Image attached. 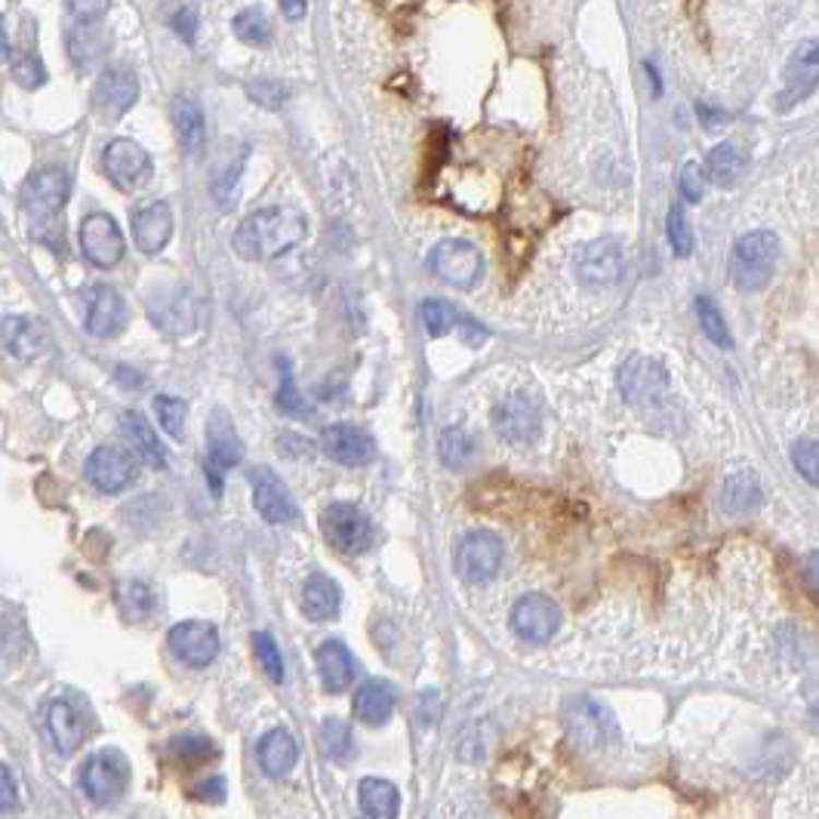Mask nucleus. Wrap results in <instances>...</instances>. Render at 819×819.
Listing matches in <instances>:
<instances>
[{"mask_svg": "<svg viewBox=\"0 0 819 819\" xmlns=\"http://www.w3.org/2000/svg\"><path fill=\"white\" fill-rule=\"evenodd\" d=\"M308 232L306 216L293 206H272L247 216L235 232V253L250 262H269V259L290 253L296 244H302Z\"/></svg>", "mask_w": 819, "mask_h": 819, "instance_id": "f257e3e1", "label": "nucleus"}, {"mask_svg": "<svg viewBox=\"0 0 819 819\" xmlns=\"http://www.w3.org/2000/svg\"><path fill=\"white\" fill-rule=\"evenodd\" d=\"M170 28L182 37V40L191 44L194 35H198V10H194V7H176L170 16Z\"/></svg>", "mask_w": 819, "mask_h": 819, "instance_id": "603ef678", "label": "nucleus"}, {"mask_svg": "<svg viewBox=\"0 0 819 819\" xmlns=\"http://www.w3.org/2000/svg\"><path fill=\"white\" fill-rule=\"evenodd\" d=\"M3 342L10 355L19 360H44L52 352V336L44 321L35 314H7L3 318Z\"/></svg>", "mask_w": 819, "mask_h": 819, "instance_id": "f3484780", "label": "nucleus"}, {"mask_svg": "<svg viewBox=\"0 0 819 819\" xmlns=\"http://www.w3.org/2000/svg\"><path fill=\"white\" fill-rule=\"evenodd\" d=\"M244 157H247V152L240 154V157H238V161H235V164H232V167H225L223 179H216V182H213V194H216V204H223V206L232 204V191H235V182H238L240 170H244Z\"/></svg>", "mask_w": 819, "mask_h": 819, "instance_id": "3c124183", "label": "nucleus"}, {"mask_svg": "<svg viewBox=\"0 0 819 819\" xmlns=\"http://www.w3.org/2000/svg\"><path fill=\"white\" fill-rule=\"evenodd\" d=\"M149 311H152L154 324L170 336H188L201 324V306L191 290L157 293L149 302Z\"/></svg>", "mask_w": 819, "mask_h": 819, "instance_id": "2eb2a0df", "label": "nucleus"}, {"mask_svg": "<svg viewBox=\"0 0 819 819\" xmlns=\"http://www.w3.org/2000/svg\"><path fill=\"white\" fill-rule=\"evenodd\" d=\"M250 490H253V506L269 524H287L296 518V502L287 494L284 480L274 475L272 468H250Z\"/></svg>", "mask_w": 819, "mask_h": 819, "instance_id": "412c9836", "label": "nucleus"}, {"mask_svg": "<svg viewBox=\"0 0 819 819\" xmlns=\"http://www.w3.org/2000/svg\"><path fill=\"white\" fill-rule=\"evenodd\" d=\"M123 324H127V306H123V299H120V293L115 287L99 284V287L86 293L84 327L90 336L111 340L123 330Z\"/></svg>", "mask_w": 819, "mask_h": 819, "instance_id": "aec40b11", "label": "nucleus"}, {"mask_svg": "<svg viewBox=\"0 0 819 819\" xmlns=\"http://www.w3.org/2000/svg\"><path fill=\"white\" fill-rule=\"evenodd\" d=\"M277 407L284 410V413H293V416H306L308 404L306 397L299 394L296 389V382H293L290 367L281 360V389H277Z\"/></svg>", "mask_w": 819, "mask_h": 819, "instance_id": "de8ad7c7", "label": "nucleus"}, {"mask_svg": "<svg viewBox=\"0 0 819 819\" xmlns=\"http://www.w3.org/2000/svg\"><path fill=\"white\" fill-rule=\"evenodd\" d=\"M702 188H705V176H702L700 164H687L681 170V194L687 201H700Z\"/></svg>", "mask_w": 819, "mask_h": 819, "instance_id": "864d4df0", "label": "nucleus"}, {"mask_svg": "<svg viewBox=\"0 0 819 819\" xmlns=\"http://www.w3.org/2000/svg\"><path fill=\"white\" fill-rule=\"evenodd\" d=\"M746 167V157L736 149L734 142H721L717 149L709 152V161H705V176L715 182V186H734L736 176Z\"/></svg>", "mask_w": 819, "mask_h": 819, "instance_id": "c9c22d12", "label": "nucleus"}, {"mask_svg": "<svg viewBox=\"0 0 819 819\" xmlns=\"http://www.w3.org/2000/svg\"><path fill=\"white\" fill-rule=\"evenodd\" d=\"M170 120H173V133H176V139H179L182 152L198 154L201 149H204L206 123H204V108H201L198 99H191L188 93L173 96Z\"/></svg>", "mask_w": 819, "mask_h": 819, "instance_id": "a878e982", "label": "nucleus"}, {"mask_svg": "<svg viewBox=\"0 0 819 819\" xmlns=\"http://www.w3.org/2000/svg\"><path fill=\"white\" fill-rule=\"evenodd\" d=\"M257 755L262 770L269 776H274V780L290 776L296 764H299V746H296L290 731H284V727H274V731L262 736L257 746Z\"/></svg>", "mask_w": 819, "mask_h": 819, "instance_id": "bb28decb", "label": "nucleus"}, {"mask_svg": "<svg viewBox=\"0 0 819 819\" xmlns=\"http://www.w3.org/2000/svg\"><path fill=\"white\" fill-rule=\"evenodd\" d=\"M13 81H16L22 90H37V86L47 81V69L37 56H22L13 62Z\"/></svg>", "mask_w": 819, "mask_h": 819, "instance_id": "09e8293b", "label": "nucleus"}, {"mask_svg": "<svg viewBox=\"0 0 819 819\" xmlns=\"http://www.w3.org/2000/svg\"><path fill=\"white\" fill-rule=\"evenodd\" d=\"M253 650H257V660L262 672L272 678L274 684L284 681V656H281V650L274 644V638L269 632H257L253 634Z\"/></svg>", "mask_w": 819, "mask_h": 819, "instance_id": "c03bdc74", "label": "nucleus"}, {"mask_svg": "<svg viewBox=\"0 0 819 819\" xmlns=\"http://www.w3.org/2000/svg\"><path fill=\"white\" fill-rule=\"evenodd\" d=\"M173 656L191 668H206L219 656V629L206 619L176 622L167 634Z\"/></svg>", "mask_w": 819, "mask_h": 819, "instance_id": "f8f14e48", "label": "nucleus"}, {"mask_svg": "<svg viewBox=\"0 0 819 819\" xmlns=\"http://www.w3.org/2000/svg\"><path fill=\"white\" fill-rule=\"evenodd\" d=\"M247 93H250V99L262 108H281V105L287 103V96H290V90L284 84H277V81H257V84L247 86Z\"/></svg>", "mask_w": 819, "mask_h": 819, "instance_id": "8fccbe9b", "label": "nucleus"}, {"mask_svg": "<svg viewBox=\"0 0 819 819\" xmlns=\"http://www.w3.org/2000/svg\"><path fill=\"white\" fill-rule=\"evenodd\" d=\"M619 392L629 404H653L668 392V373L650 358H629L619 367Z\"/></svg>", "mask_w": 819, "mask_h": 819, "instance_id": "dca6fc26", "label": "nucleus"}, {"mask_svg": "<svg viewBox=\"0 0 819 819\" xmlns=\"http://www.w3.org/2000/svg\"><path fill=\"white\" fill-rule=\"evenodd\" d=\"M776 259H780L776 235L749 232L736 240L734 257H731V277L739 290H761V287H768Z\"/></svg>", "mask_w": 819, "mask_h": 819, "instance_id": "f03ea898", "label": "nucleus"}, {"mask_svg": "<svg viewBox=\"0 0 819 819\" xmlns=\"http://www.w3.org/2000/svg\"><path fill=\"white\" fill-rule=\"evenodd\" d=\"M47 731H50L59 755L78 751V746L84 743L86 736L84 717H81V712L69 700H52L47 705Z\"/></svg>", "mask_w": 819, "mask_h": 819, "instance_id": "c756f323", "label": "nucleus"}, {"mask_svg": "<svg viewBox=\"0 0 819 819\" xmlns=\"http://www.w3.org/2000/svg\"><path fill=\"white\" fill-rule=\"evenodd\" d=\"M314 660H318V675H321L327 693H342L355 678V656L336 638L324 641L314 653Z\"/></svg>", "mask_w": 819, "mask_h": 819, "instance_id": "c85d7f7f", "label": "nucleus"}, {"mask_svg": "<svg viewBox=\"0 0 819 819\" xmlns=\"http://www.w3.org/2000/svg\"><path fill=\"white\" fill-rule=\"evenodd\" d=\"M244 456V444L235 423L228 419L225 410H213L206 419V468L210 472H228Z\"/></svg>", "mask_w": 819, "mask_h": 819, "instance_id": "5701e85b", "label": "nucleus"}, {"mask_svg": "<svg viewBox=\"0 0 819 819\" xmlns=\"http://www.w3.org/2000/svg\"><path fill=\"white\" fill-rule=\"evenodd\" d=\"M340 585L324 577V573H314L308 577L306 585H302V610H306L308 619L314 622H327V619H336L340 614Z\"/></svg>", "mask_w": 819, "mask_h": 819, "instance_id": "2f4dec72", "label": "nucleus"}, {"mask_svg": "<svg viewBox=\"0 0 819 819\" xmlns=\"http://www.w3.org/2000/svg\"><path fill=\"white\" fill-rule=\"evenodd\" d=\"M78 244L90 265L96 269H115L127 257V240L120 225L108 213H90L78 228Z\"/></svg>", "mask_w": 819, "mask_h": 819, "instance_id": "6e6552de", "label": "nucleus"}, {"mask_svg": "<svg viewBox=\"0 0 819 819\" xmlns=\"http://www.w3.org/2000/svg\"><path fill=\"white\" fill-rule=\"evenodd\" d=\"M130 783V761L118 749H103L86 758L81 770V788L93 804H111L123 795Z\"/></svg>", "mask_w": 819, "mask_h": 819, "instance_id": "423d86ee", "label": "nucleus"}, {"mask_svg": "<svg viewBox=\"0 0 819 819\" xmlns=\"http://www.w3.org/2000/svg\"><path fill=\"white\" fill-rule=\"evenodd\" d=\"M120 431H123V438H127L130 444L136 447L139 456L145 460V465H152V468H167V450L157 441V435H154V428L149 426L145 416H139L133 410L120 413Z\"/></svg>", "mask_w": 819, "mask_h": 819, "instance_id": "7c9ffc66", "label": "nucleus"}, {"mask_svg": "<svg viewBox=\"0 0 819 819\" xmlns=\"http://www.w3.org/2000/svg\"><path fill=\"white\" fill-rule=\"evenodd\" d=\"M700 115L705 118V120H702L705 127H715V123H721V115H717V111H709L705 105H700Z\"/></svg>", "mask_w": 819, "mask_h": 819, "instance_id": "052dcab7", "label": "nucleus"}, {"mask_svg": "<svg viewBox=\"0 0 819 819\" xmlns=\"http://www.w3.org/2000/svg\"><path fill=\"white\" fill-rule=\"evenodd\" d=\"M697 314H700V327L705 330V336L715 342V345H721V348H731V330H727L721 311H717V306L709 296L697 299Z\"/></svg>", "mask_w": 819, "mask_h": 819, "instance_id": "79ce46f5", "label": "nucleus"}, {"mask_svg": "<svg viewBox=\"0 0 819 819\" xmlns=\"http://www.w3.org/2000/svg\"><path fill=\"white\" fill-rule=\"evenodd\" d=\"M512 629L530 644H546L561 629V607L548 595L530 592L512 607Z\"/></svg>", "mask_w": 819, "mask_h": 819, "instance_id": "ddd939ff", "label": "nucleus"}, {"mask_svg": "<svg viewBox=\"0 0 819 819\" xmlns=\"http://www.w3.org/2000/svg\"><path fill=\"white\" fill-rule=\"evenodd\" d=\"M622 247L616 240H592L577 253V274L592 287H610L622 274Z\"/></svg>", "mask_w": 819, "mask_h": 819, "instance_id": "a211bd4d", "label": "nucleus"}, {"mask_svg": "<svg viewBox=\"0 0 819 819\" xmlns=\"http://www.w3.org/2000/svg\"><path fill=\"white\" fill-rule=\"evenodd\" d=\"M819 86V40H804L798 50L788 59V71H785V90L780 93V108H792V105L804 103L814 90Z\"/></svg>", "mask_w": 819, "mask_h": 819, "instance_id": "4be33fe9", "label": "nucleus"}, {"mask_svg": "<svg viewBox=\"0 0 819 819\" xmlns=\"http://www.w3.org/2000/svg\"><path fill=\"white\" fill-rule=\"evenodd\" d=\"M232 32H235L238 40L257 47V50L272 44V28H269V22H265V16H262L259 10H244V13H238V16L232 19Z\"/></svg>", "mask_w": 819, "mask_h": 819, "instance_id": "58836bf2", "label": "nucleus"}, {"mask_svg": "<svg viewBox=\"0 0 819 819\" xmlns=\"http://www.w3.org/2000/svg\"><path fill=\"white\" fill-rule=\"evenodd\" d=\"M423 324H426L431 340H441L447 333H453L456 324H462V318L447 299H426L423 302Z\"/></svg>", "mask_w": 819, "mask_h": 819, "instance_id": "4c0bfd02", "label": "nucleus"}, {"mask_svg": "<svg viewBox=\"0 0 819 819\" xmlns=\"http://www.w3.org/2000/svg\"><path fill=\"white\" fill-rule=\"evenodd\" d=\"M502 555H506V548H502V539L496 533L472 530L456 543L453 563H456V573L462 580L490 582L502 567Z\"/></svg>", "mask_w": 819, "mask_h": 819, "instance_id": "0eeeda50", "label": "nucleus"}, {"mask_svg": "<svg viewBox=\"0 0 819 819\" xmlns=\"http://www.w3.org/2000/svg\"><path fill=\"white\" fill-rule=\"evenodd\" d=\"M321 447H324V453L330 460L340 462V465H348V468L367 465L376 453L373 438L367 431H360V428L345 426V423L327 426L321 431Z\"/></svg>", "mask_w": 819, "mask_h": 819, "instance_id": "b1692460", "label": "nucleus"}, {"mask_svg": "<svg viewBox=\"0 0 819 819\" xmlns=\"http://www.w3.org/2000/svg\"><path fill=\"white\" fill-rule=\"evenodd\" d=\"M71 194V176L66 167L59 164H50V167H37L25 182H22V191H19V201H22V210L44 223V219H52L62 206L69 204Z\"/></svg>", "mask_w": 819, "mask_h": 819, "instance_id": "39448f33", "label": "nucleus"}, {"mask_svg": "<svg viewBox=\"0 0 819 819\" xmlns=\"http://www.w3.org/2000/svg\"><path fill=\"white\" fill-rule=\"evenodd\" d=\"M358 804L367 819H394L401 810V792L389 780L367 776L358 785Z\"/></svg>", "mask_w": 819, "mask_h": 819, "instance_id": "473e14b6", "label": "nucleus"}, {"mask_svg": "<svg viewBox=\"0 0 819 819\" xmlns=\"http://www.w3.org/2000/svg\"><path fill=\"white\" fill-rule=\"evenodd\" d=\"M428 269L438 281L456 290H472L484 274V257L468 240H441L428 253Z\"/></svg>", "mask_w": 819, "mask_h": 819, "instance_id": "20e7f679", "label": "nucleus"}, {"mask_svg": "<svg viewBox=\"0 0 819 819\" xmlns=\"http://www.w3.org/2000/svg\"><path fill=\"white\" fill-rule=\"evenodd\" d=\"M321 746H324L327 758H333V761H345V758H352V731H348V724L340 721V717H327L324 724H321Z\"/></svg>", "mask_w": 819, "mask_h": 819, "instance_id": "ea45409f", "label": "nucleus"}, {"mask_svg": "<svg viewBox=\"0 0 819 819\" xmlns=\"http://www.w3.org/2000/svg\"><path fill=\"white\" fill-rule=\"evenodd\" d=\"M321 533L340 555H360L373 543V524L355 502H330L321 512Z\"/></svg>", "mask_w": 819, "mask_h": 819, "instance_id": "7ed1b4c3", "label": "nucleus"}, {"mask_svg": "<svg viewBox=\"0 0 819 819\" xmlns=\"http://www.w3.org/2000/svg\"><path fill=\"white\" fill-rule=\"evenodd\" d=\"M543 426L539 404L527 392H512L494 407V431L506 444H530Z\"/></svg>", "mask_w": 819, "mask_h": 819, "instance_id": "9b49d317", "label": "nucleus"}, {"mask_svg": "<svg viewBox=\"0 0 819 819\" xmlns=\"http://www.w3.org/2000/svg\"><path fill=\"white\" fill-rule=\"evenodd\" d=\"M567 731L580 746H607L616 736L614 715L595 700H577L567 709Z\"/></svg>", "mask_w": 819, "mask_h": 819, "instance_id": "6ab92c4d", "label": "nucleus"}, {"mask_svg": "<svg viewBox=\"0 0 819 819\" xmlns=\"http://www.w3.org/2000/svg\"><path fill=\"white\" fill-rule=\"evenodd\" d=\"M139 99V81L130 69H105L93 86V108L105 123L120 120Z\"/></svg>", "mask_w": 819, "mask_h": 819, "instance_id": "4468645a", "label": "nucleus"}, {"mask_svg": "<svg viewBox=\"0 0 819 819\" xmlns=\"http://www.w3.org/2000/svg\"><path fill=\"white\" fill-rule=\"evenodd\" d=\"M194 798H201V802L210 804H219L225 802V780L223 776H213V780H206L194 788Z\"/></svg>", "mask_w": 819, "mask_h": 819, "instance_id": "6e6d98bb", "label": "nucleus"}, {"mask_svg": "<svg viewBox=\"0 0 819 819\" xmlns=\"http://www.w3.org/2000/svg\"><path fill=\"white\" fill-rule=\"evenodd\" d=\"M807 580H810V585L819 592V551H814V555L807 558Z\"/></svg>", "mask_w": 819, "mask_h": 819, "instance_id": "13d9d810", "label": "nucleus"}, {"mask_svg": "<svg viewBox=\"0 0 819 819\" xmlns=\"http://www.w3.org/2000/svg\"><path fill=\"white\" fill-rule=\"evenodd\" d=\"M173 210L170 204H164V201H154V204L142 206L136 210V216H133V240H136V247L142 253H161L173 238Z\"/></svg>", "mask_w": 819, "mask_h": 819, "instance_id": "393cba45", "label": "nucleus"}, {"mask_svg": "<svg viewBox=\"0 0 819 819\" xmlns=\"http://www.w3.org/2000/svg\"><path fill=\"white\" fill-rule=\"evenodd\" d=\"M792 462H795L798 475H802L807 484L819 487V441H810V438L795 441V444H792Z\"/></svg>", "mask_w": 819, "mask_h": 819, "instance_id": "a18cd8bd", "label": "nucleus"}, {"mask_svg": "<svg viewBox=\"0 0 819 819\" xmlns=\"http://www.w3.org/2000/svg\"><path fill=\"white\" fill-rule=\"evenodd\" d=\"M84 475L99 494H120V490H127V487L136 480V456H133L130 450H123V447L115 444L96 447V450L86 456Z\"/></svg>", "mask_w": 819, "mask_h": 819, "instance_id": "9d476101", "label": "nucleus"}, {"mask_svg": "<svg viewBox=\"0 0 819 819\" xmlns=\"http://www.w3.org/2000/svg\"><path fill=\"white\" fill-rule=\"evenodd\" d=\"M306 10L308 7L306 3H299V0H296V3H281V13L287 19H302L306 16Z\"/></svg>", "mask_w": 819, "mask_h": 819, "instance_id": "bf43d9fd", "label": "nucleus"}, {"mask_svg": "<svg viewBox=\"0 0 819 819\" xmlns=\"http://www.w3.org/2000/svg\"><path fill=\"white\" fill-rule=\"evenodd\" d=\"M394 705H397V693L389 681L382 678H370L358 687L355 693V715L358 721H364L367 727H382L389 724L394 715Z\"/></svg>", "mask_w": 819, "mask_h": 819, "instance_id": "cd10ccee", "label": "nucleus"}, {"mask_svg": "<svg viewBox=\"0 0 819 819\" xmlns=\"http://www.w3.org/2000/svg\"><path fill=\"white\" fill-rule=\"evenodd\" d=\"M115 604H118V610L127 616L130 622L149 619L154 610L152 585H145V582L139 580L118 582V589H115Z\"/></svg>", "mask_w": 819, "mask_h": 819, "instance_id": "f704fd0d", "label": "nucleus"}, {"mask_svg": "<svg viewBox=\"0 0 819 819\" xmlns=\"http://www.w3.org/2000/svg\"><path fill=\"white\" fill-rule=\"evenodd\" d=\"M0 783H3V792H0V807H3V814H13L19 807V792L16 783H13V770L3 768L0 770Z\"/></svg>", "mask_w": 819, "mask_h": 819, "instance_id": "5fc2aeb1", "label": "nucleus"}, {"mask_svg": "<svg viewBox=\"0 0 819 819\" xmlns=\"http://www.w3.org/2000/svg\"><path fill=\"white\" fill-rule=\"evenodd\" d=\"M103 170L111 179V186L120 191H139L142 186H149L154 164L149 152L133 139H115L105 145Z\"/></svg>", "mask_w": 819, "mask_h": 819, "instance_id": "1a4fd4ad", "label": "nucleus"}, {"mask_svg": "<svg viewBox=\"0 0 819 819\" xmlns=\"http://www.w3.org/2000/svg\"><path fill=\"white\" fill-rule=\"evenodd\" d=\"M764 499V490H761V480L755 478L751 472H736L731 478L724 480V490H721V506L727 514H749L761 506Z\"/></svg>", "mask_w": 819, "mask_h": 819, "instance_id": "72a5a7b5", "label": "nucleus"}, {"mask_svg": "<svg viewBox=\"0 0 819 819\" xmlns=\"http://www.w3.org/2000/svg\"><path fill=\"white\" fill-rule=\"evenodd\" d=\"M173 758H179L186 768H191V764H201V761H210V758H216L219 751H216V746L210 743V739H204V736H182V739H173Z\"/></svg>", "mask_w": 819, "mask_h": 819, "instance_id": "37998d69", "label": "nucleus"}, {"mask_svg": "<svg viewBox=\"0 0 819 819\" xmlns=\"http://www.w3.org/2000/svg\"><path fill=\"white\" fill-rule=\"evenodd\" d=\"M438 456L444 462L447 468H453V472H460L465 468L472 456H475V441H472V435L460 426H450L441 431V441H438Z\"/></svg>", "mask_w": 819, "mask_h": 819, "instance_id": "e433bc0d", "label": "nucleus"}, {"mask_svg": "<svg viewBox=\"0 0 819 819\" xmlns=\"http://www.w3.org/2000/svg\"><path fill=\"white\" fill-rule=\"evenodd\" d=\"M666 235L668 244H672V250H675V257H690V253H693V232H690V225L684 219L681 206H672V210H668Z\"/></svg>", "mask_w": 819, "mask_h": 819, "instance_id": "49530a36", "label": "nucleus"}, {"mask_svg": "<svg viewBox=\"0 0 819 819\" xmlns=\"http://www.w3.org/2000/svg\"><path fill=\"white\" fill-rule=\"evenodd\" d=\"M487 336V330L480 324H475L472 318H462V340L468 342V345H480Z\"/></svg>", "mask_w": 819, "mask_h": 819, "instance_id": "4d7b16f0", "label": "nucleus"}, {"mask_svg": "<svg viewBox=\"0 0 819 819\" xmlns=\"http://www.w3.org/2000/svg\"><path fill=\"white\" fill-rule=\"evenodd\" d=\"M186 413L188 404L182 397H173V394H157L154 397V416H157V423L161 428L170 435V438H182V428H186Z\"/></svg>", "mask_w": 819, "mask_h": 819, "instance_id": "a19ab883", "label": "nucleus"}]
</instances>
